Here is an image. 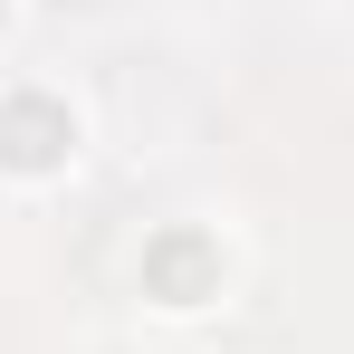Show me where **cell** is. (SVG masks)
Listing matches in <instances>:
<instances>
[{
	"instance_id": "cell-1",
	"label": "cell",
	"mask_w": 354,
	"mask_h": 354,
	"mask_svg": "<svg viewBox=\"0 0 354 354\" xmlns=\"http://www.w3.org/2000/svg\"><path fill=\"white\" fill-rule=\"evenodd\" d=\"M0 153H10V163H58V153H67V115L48 106V96L0 106Z\"/></svg>"
},
{
	"instance_id": "cell-2",
	"label": "cell",
	"mask_w": 354,
	"mask_h": 354,
	"mask_svg": "<svg viewBox=\"0 0 354 354\" xmlns=\"http://www.w3.org/2000/svg\"><path fill=\"white\" fill-rule=\"evenodd\" d=\"M201 268H211V249H201V239H163V249H153V278L173 288V306L201 297Z\"/></svg>"
}]
</instances>
